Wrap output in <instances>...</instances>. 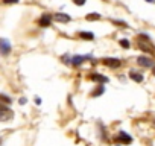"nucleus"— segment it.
I'll return each instance as SVG.
<instances>
[{"label":"nucleus","instance_id":"nucleus-1","mask_svg":"<svg viewBox=\"0 0 155 146\" xmlns=\"http://www.w3.org/2000/svg\"><path fill=\"white\" fill-rule=\"evenodd\" d=\"M9 119H12V111L8 107L0 105V122H8Z\"/></svg>","mask_w":155,"mask_h":146},{"label":"nucleus","instance_id":"nucleus-2","mask_svg":"<svg viewBox=\"0 0 155 146\" xmlns=\"http://www.w3.org/2000/svg\"><path fill=\"white\" fill-rule=\"evenodd\" d=\"M9 52H11V43L6 38H0V53L8 55Z\"/></svg>","mask_w":155,"mask_h":146},{"label":"nucleus","instance_id":"nucleus-3","mask_svg":"<svg viewBox=\"0 0 155 146\" xmlns=\"http://www.w3.org/2000/svg\"><path fill=\"white\" fill-rule=\"evenodd\" d=\"M53 18H55L58 23H68V22H71V17H70L68 14H65V12H56V14L53 15Z\"/></svg>","mask_w":155,"mask_h":146},{"label":"nucleus","instance_id":"nucleus-4","mask_svg":"<svg viewBox=\"0 0 155 146\" xmlns=\"http://www.w3.org/2000/svg\"><path fill=\"white\" fill-rule=\"evenodd\" d=\"M137 64L138 65H141V67H152L153 65V61L149 58V56H138L137 58Z\"/></svg>","mask_w":155,"mask_h":146},{"label":"nucleus","instance_id":"nucleus-5","mask_svg":"<svg viewBox=\"0 0 155 146\" xmlns=\"http://www.w3.org/2000/svg\"><path fill=\"white\" fill-rule=\"evenodd\" d=\"M104 64L105 65H108V67H111V68H117V67H120V59H116V58H105L104 59Z\"/></svg>","mask_w":155,"mask_h":146},{"label":"nucleus","instance_id":"nucleus-6","mask_svg":"<svg viewBox=\"0 0 155 146\" xmlns=\"http://www.w3.org/2000/svg\"><path fill=\"white\" fill-rule=\"evenodd\" d=\"M117 140H119L120 143H123V144H129V143L132 141L131 135H128L125 131H120V132H119V135H117Z\"/></svg>","mask_w":155,"mask_h":146},{"label":"nucleus","instance_id":"nucleus-7","mask_svg":"<svg viewBox=\"0 0 155 146\" xmlns=\"http://www.w3.org/2000/svg\"><path fill=\"white\" fill-rule=\"evenodd\" d=\"M93 81H97V82H101V84H107L108 82V78L107 76H102L101 73H93V75L90 76Z\"/></svg>","mask_w":155,"mask_h":146},{"label":"nucleus","instance_id":"nucleus-8","mask_svg":"<svg viewBox=\"0 0 155 146\" xmlns=\"http://www.w3.org/2000/svg\"><path fill=\"white\" fill-rule=\"evenodd\" d=\"M38 25L41 28H49L50 26V15H43L40 20H38Z\"/></svg>","mask_w":155,"mask_h":146},{"label":"nucleus","instance_id":"nucleus-9","mask_svg":"<svg viewBox=\"0 0 155 146\" xmlns=\"http://www.w3.org/2000/svg\"><path fill=\"white\" fill-rule=\"evenodd\" d=\"M129 78L135 82H143V75L141 73H137V71H129Z\"/></svg>","mask_w":155,"mask_h":146},{"label":"nucleus","instance_id":"nucleus-10","mask_svg":"<svg viewBox=\"0 0 155 146\" xmlns=\"http://www.w3.org/2000/svg\"><path fill=\"white\" fill-rule=\"evenodd\" d=\"M88 56H81V55H76V56H73L71 58V64H74V65H81L85 59H87Z\"/></svg>","mask_w":155,"mask_h":146},{"label":"nucleus","instance_id":"nucleus-11","mask_svg":"<svg viewBox=\"0 0 155 146\" xmlns=\"http://www.w3.org/2000/svg\"><path fill=\"white\" fill-rule=\"evenodd\" d=\"M79 37H81L82 40H94V34H93V32H81Z\"/></svg>","mask_w":155,"mask_h":146},{"label":"nucleus","instance_id":"nucleus-12","mask_svg":"<svg viewBox=\"0 0 155 146\" xmlns=\"http://www.w3.org/2000/svg\"><path fill=\"white\" fill-rule=\"evenodd\" d=\"M99 18H101V14H97V12H96V14H88V15H87V20H99Z\"/></svg>","mask_w":155,"mask_h":146},{"label":"nucleus","instance_id":"nucleus-13","mask_svg":"<svg viewBox=\"0 0 155 146\" xmlns=\"http://www.w3.org/2000/svg\"><path fill=\"white\" fill-rule=\"evenodd\" d=\"M120 44H122V47L129 49V41H128V40H120Z\"/></svg>","mask_w":155,"mask_h":146},{"label":"nucleus","instance_id":"nucleus-14","mask_svg":"<svg viewBox=\"0 0 155 146\" xmlns=\"http://www.w3.org/2000/svg\"><path fill=\"white\" fill-rule=\"evenodd\" d=\"M104 90H105V88H104V85H99L97 91H94L93 95H94V96H99V95H102V93H104Z\"/></svg>","mask_w":155,"mask_h":146},{"label":"nucleus","instance_id":"nucleus-15","mask_svg":"<svg viewBox=\"0 0 155 146\" xmlns=\"http://www.w3.org/2000/svg\"><path fill=\"white\" fill-rule=\"evenodd\" d=\"M0 101H5L6 104H11V98H8L5 95H0Z\"/></svg>","mask_w":155,"mask_h":146},{"label":"nucleus","instance_id":"nucleus-16","mask_svg":"<svg viewBox=\"0 0 155 146\" xmlns=\"http://www.w3.org/2000/svg\"><path fill=\"white\" fill-rule=\"evenodd\" d=\"M73 2H74V5H78V6H82V5H85L87 0H73Z\"/></svg>","mask_w":155,"mask_h":146},{"label":"nucleus","instance_id":"nucleus-17","mask_svg":"<svg viewBox=\"0 0 155 146\" xmlns=\"http://www.w3.org/2000/svg\"><path fill=\"white\" fill-rule=\"evenodd\" d=\"M17 2H18V0H3V3H8V5L9 3H17Z\"/></svg>","mask_w":155,"mask_h":146},{"label":"nucleus","instance_id":"nucleus-18","mask_svg":"<svg viewBox=\"0 0 155 146\" xmlns=\"http://www.w3.org/2000/svg\"><path fill=\"white\" fill-rule=\"evenodd\" d=\"M146 2H149V3H155V0H146Z\"/></svg>","mask_w":155,"mask_h":146},{"label":"nucleus","instance_id":"nucleus-19","mask_svg":"<svg viewBox=\"0 0 155 146\" xmlns=\"http://www.w3.org/2000/svg\"><path fill=\"white\" fill-rule=\"evenodd\" d=\"M153 76H155V67H153Z\"/></svg>","mask_w":155,"mask_h":146}]
</instances>
